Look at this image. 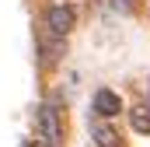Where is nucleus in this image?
Segmentation results:
<instances>
[{
    "label": "nucleus",
    "mask_w": 150,
    "mask_h": 147,
    "mask_svg": "<svg viewBox=\"0 0 150 147\" xmlns=\"http://www.w3.org/2000/svg\"><path fill=\"white\" fill-rule=\"evenodd\" d=\"M35 140L42 147H63L67 130H63V112L56 102H42L35 112Z\"/></svg>",
    "instance_id": "f257e3e1"
},
{
    "label": "nucleus",
    "mask_w": 150,
    "mask_h": 147,
    "mask_svg": "<svg viewBox=\"0 0 150 147\" xmlns=\"http://www.w3.org/2000/svg\"><path fill=\"white\" fill-rule=\"evenodd\" d=\"M77 18H80V14H77V7H74V4H67V0L45 4V7H42V32L67 39V35L77 28Z\"/></svg>",
    "instance_id": "f03ea898"
},
{
    "label": "nucleus",
    "mask_w": 150,
    "mask_h": 147,
    "mask_svg": "<svg viewBox=\"0 0 150 147\" xmlns=\"http://www.w3.org/2000/svg\"><path fill=\"white\" fill-rule=\"evenodd\" d=\"M91 112H94L98 119H115V116L122 112V98L115 95L112 88H98V91L91 95Z\"/></svg>",
    "instance_id": "7ed1b4c3"
},
{
    "label": "nucleus",
    "mask_w": 150,
    "mask_h": 147,
    "mask_svg": "<svg viewBox=\"0 0 150 147\" xmlns=\"http://www.w3.org/2000/svg\"><path fill=\"white\" fill-rule=\"evenodd\" d=\"M38 56H42V67H56V63L67 56V39L49 35V32H38Z\"/></svg>",
    "instance_id": "20e7f679"
},
{
    "label": "nucleus",
    "mask_w": 150,
    "mask_h": 147,
    "mask_svg": "<svg viewBox=\"0 0 150 147\" xmlns=\"http://www.w3.org/2000/svg\"><path fill=\"white\" fill-rule=\"evenodd\" d=\"M91 140L94 147H122V137H119V130H115L108 119H91Z\"/></svg>",
    "instance_id": "39448f33"
},
{
    "label": "nucleus",
    "mask_w": 150,
    "mask_h": 147,
    "mask_svg": "<svg viewBox=\"0 0 150 147\" xmlns=\"http://www.w3.org/2000/svg\"><path fill=\"white\" fill-rule=\"evenodd\" d=\"M129 126H133V133L150 137V105H133L129 109Z\"/></svg>",
    "instance_id": "423d86ee"
},
{
    "label": "nucleus",
    "mask_w": 150,
    "mask_h": 147,
    "mask_svg": "<svg viewBox=\"0 0 150 147\" xmlns=\"http://www.w3.org/2000/svg\"><path fill=\"white\" fill-rule=\"evenodd\" d=\"M21 147H42V144H38V140H35V144H32V140H28V144H21Z\"/></svg>",
    "instance_id": "0eeeda50"
}]
</instances>
